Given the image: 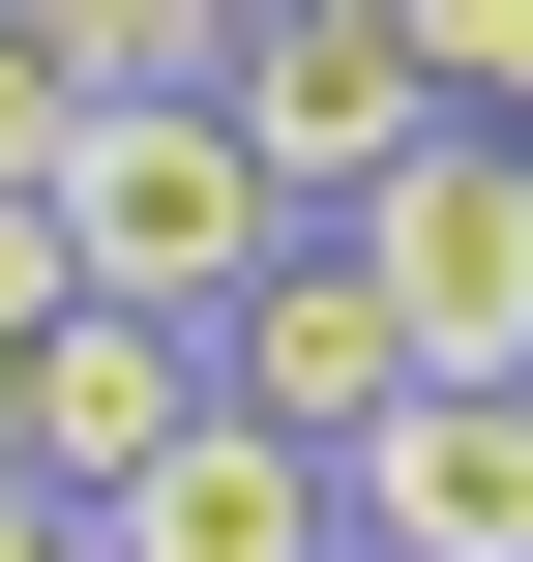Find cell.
I'll return each instance as SVG.
<instances>
[{"label": "cell", "instance_id": "1", "mask_svg": "<svg viewBox=\"0 0 533 562\" xmlns=\"http://www.w3.org/2000/svg\"><path fill=\"white\" fill-rule=\"evenodd\" d=\"M59 237H89V296H148V326H237V296L326 237V207L267 178V119H237V89H119V119L59 148Z\"/></svg>", "mask_w": 533, "mask_h": 562}, {"label": "cell", "instance_id": "2", "mask_svg": "<svg viewBox=\"0 0 533 562\" xmlns=\"http://www.w3.org/2000/svg\"><path fill=\"white\" fill-rule=\"evenodd\" d=\"M208 415H237V326H148V296H59L0 356V474H59V504H148Z\"/></svg>", "mask_w": 533, "mask_h": 562}, {"label": "cell", "instance_id": "3", "mask_svg": "<svg viewBox=\"0 0 533 562\" xmlns=\"http://www.w3.org/2000/svg\"><path fill=\"white\" fill-rule=\"evenodd\" d=\"M356 267L415 296V356H533V119H415L356 178Z\"/></svg>", "mask_w": 533, "mask_h": 562}, {"label": "cell", "instance_id": "4", "mask_svg": "<svg viewBox=\"0 0 533 562\" xmlns=\"http://www.w3.org/2000/svg\"><path fill=\"white\" fill-rule=\"evenodd\" d=\"M237 119H267L297 207H356V178L445 119V59H415V0H237Z\"/></svg>", "mask_w": 533, "mask_h": 562}, {"label": "cell", "instance_id": "5", "mask_svg": "<svg viewBox=\"0 0 533 562\" xmlns=\"http://www.w3.org/2000/svg\"><path fill=\"white\" fill-rule=\"evenodd\" d=\"M326 474H356V533H386V562H533V356H445V385L356 415Z\"/></svg>", "mask_w": 533, "mask_h": 562}, {"label": "cell", "instance_id": "6", "mask_svg": "<svg viewBox=\"0 0 533 562\" xmlns=\"http://www.w3.org/2000/svg\"><path fill=\"white\" fill-rule=\"evenodd\" d=\"M415 385H445V356H415V296L356 267V207H326V237H297V267L237 296V415H297V445H356V415H415Z\"/></svg>", "mask_w": 533, "mask_h": 562}, {"label": "cell", "instance_id": "7", "mask_svg": "<svg viewBox=\"0 0 533 562\" xmlns=\"http://www.w3.org/2000/svg\"><path fill=\"white\" fill-rule=\"evenodd\" d=\"M326 533H356V474H326L297 415H208V445L119 504V562H326Z\"/></svg>", "mask_w": 533, "mask_h": 562}, {"label": "cell", "instance_id": "8", "mask_svg": "<svg viewBox=\"0 0 533 562\" xmlns=\"http://www.w3.org/2000/svg\"><path fill=\"white\" fill-rule=\"evenodd\" d=\"M59 30V89L119 119V89H237V0H30Z\"/></svg>", "mask_w": 533, "mask_h": 562}, {"label": "cell", "instance_id": "9", "mask_svg": "<svg viewBox=\"0 0 533 562\" xmlns=\"http://www.w3.org/2000/svg\"><path fill=\"white\" fill-rule=\"evenodd\" d=\"M415 59H445V119H533V0H415Z\"/></svg>", "mask_w": 533, "mask_h": 562}, {"label": "cell", "instance_id": "10", "mask_svg": "<svg viewBox=\"0 0 533 562\" xmlns=\"http://www.w3.org/2000/svg\"><path fill=\"white\" fill-rule=\"evenodd\" d=\"M59 296H89V237H59V178H0V356H30Z\"/></svg>", "mask_w": 533, "mask_h": 562}, {"label": "cell", "instance_id": "11", "mask_svg": "<svg viewBox=\"0 0 533 562\" xmlns=\"http://www.w3.org/2000/svg\"><path fill=\"white\" fill-rule=\"evenodd\" d=\"M59 148H89V89H59V30L0 0V178H59Z\"/></svg>", "mask_w": 533, "mask_h": 562}, {"label": "cell", "instance_id": "12", "mask_svg": "<svg viewBox=\"0 0 533 562\" xmlns=\"http://www.w3.org/2000/svg\"><path fill=\"white\" fill-rule=\"evenodd\" d=\"M0 562H119V504H59V474H0Z\"/></svg>", "mask_w": 533, "mask_h": 562}, {"label": "cell", "instance_id": "13", "mask_svg": "<svg viewBox=\"0 0 533 562\" xmlns=\"http://www.w3.org/2000/svg\"><path fill=\"white\" fill-rule=\"evenodd\" d=\"M326 562H386V533H326Z\"/></svg>", "mask_w": 533, "mask_h": 562}]
</instances>
